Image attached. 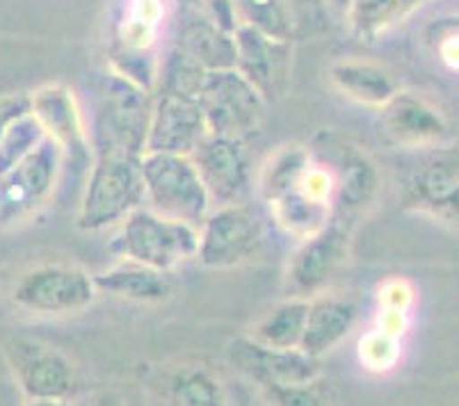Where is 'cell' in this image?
Returning a JSON list of instances; mask_svg holds the SVG:
<instances>
[{"mask_svg":"<svg viewBox=\"0 0 459 406\" xmlns=\"http://www.w3.org/2000/svg\"><path fill=\"white\" fill-rule=\"evenodd\" d=\"M229 357L238 370L258 384L277 404H320L316 384L323 375V363L299 347L277 350L254 338H238L229 347Z\"/></svg>","mask_w":459,"mask_h":406,"instance_id":"obj_1","label":"cell"},{"mask_svg":"<svg viewBox=\"0 0 459 406\" xmlns=\"http://www.w3.org/2000/svg\"><path fill=\"white\" fill-rule=\"evenodd\" d=\"M206 135L208 125L197 100L160 91L152 106L144 153L190 156Z\"/></svg>","mask_w":459,"mask_h":406,"instance_id":"obj_14","label":"cell"},{"mask_svg":"<svg viewBox=\"0 0 459 406\" xmlns=\"http://www.w3.org/2000/svg\"><path fill=\"white\" fill-rule=\"evenodd\" d=\"M46 137L44 128L39 121L30 115V110L16 117L10 125H7L3 142H0V174L10 169L12 165L26 158L37 144Z\"/></svg>","mask_w":459,"mask_h":406,"instance_id":"obj_30","label":"cell"},{"mask_svg":"<svg viewBox=\"0 0 459 406\" xmlns=\"http://www.w3.org/2000/svg\"><path fill=\"white\" fill-rule=\"evenodd\" d=\"M411 304H414V288L409 286L404 279H391L379 290V307L404 308V311H409Z\"/></svg>","mask_w":459,"mask_h":406,"instance_id":"obj_33","label":"cell"},{"mask_svg":"<svg viewBox=\"0 0 459 406\" xmlns=\"http://www.w3.org/2000/svg\"><path fill=\"white\" fill-rule=\"evenodd\" d=\"M144 196L153 212L169 220L202 226L211 212V196L190 156L177 153H142Z\"/></svg>","mask_w":459,"mask_h":406,"instance_id":"obj_4","label":"cell"},{"mask_svg":"<svg viewBox=\"0 0 459 406\" xmlns=\"http://www.w3.org/2000/svg\"><path fill=\"white\" fill-rule=\"evenodd\" d=\"M3 354L26 400L62 404L76 393V367L56 347L14 336L5 341Z\"/></svg>","mask_w":459,"mask_h":406,"instance_id":"obj_8","label":"cell"},{"mask_svg":"<svg viewBox=\"0 0 459 406\" xmlns=\"http://www.w3.org/2000/svg\"><path fill=\"white\" fill-rule=\"evenodd\" d=\"M206 16L227 32H233L240 23L236 0H206Z\"/></svg>","mask_w":459,"mask_h":406,"instance_id":"obj_34","label":"cell"},{"mask_svg":"<svg viewBox=\"0 0 459 406\" xmlns=\"http://www.w3.org/2000/svg\"><path fill=\"white\" fill-rule=\"evenodd\" d=\"M236 10L240 23L254 25L279 39H293L298 25L293 0H236Z\"/></svg>","mask_w":459,"mask_h":406,"instance_id":"obj_27","label":"cell"},{"mask_svg":"<svg viewBox=\"0 0 459 406\" xmlns=\"http://www.w3.org/2000/svg\"><path fill=\"white\" fill-rule=\"evenodd\" d=\"M354 322H357V307L352 301L318 297L308 301L307 322H304L302 341L298 347L311 357L320 358L352 332Z\"/></svg>","mask_w":459,"mask_h":406,"instance_id":"obj_19","label":"cell"},{"mask_svg":"<svg viewBox=\"0 0 459 406\" xmlns=\"http://www.w3.org/2000/svg\"><path fill=\"white\" fill-rule=\"evenodd\" d=\"M428 0H350L345 12L357 39L373 41Z\"/></svg>","mask_w":459,"mask_h":406,"instance_id":"obj_24","label":"cell"},{"mask_svg":"<svg viewBox=\"0 0 459 406\" xmlns=\"http://www.w3.org/2000/svg\"><path fill=\"white\" fill-rule=\"evenodd\" d=\"M263 242V224L254 211L227 203L208 212L199 226L197 258L204 267L224 270L252 258Z\"/></svg>","mask_w":459,"mask_h":406,"instance_id":"obj_11","label":"cell"},{"mask_svg":"<svg viewBox=\"0 0 459 406\" xmlns=\"http://www.w3.org/2000/svg\"><path fill=\"white\" fill-rule=\"evenodd\" d=\"M172 402L183 406H212L224 404V393L220 382L208 372L190 370L181 372L172 384Z\"/></svg>","mask_w":459,"mask_h":406,"instance_id":"obj_31","label":"cell"},{"mask_svg":"<svg viewBox=\"0 0 459 406\" xmlns=\"http://www.w3.org/2000/svg\"><path fill=\"white\" fill-rule=\"evenodd\" d=\"M28 110H30V96H10V99L0 100V142H3L7 125Z\"/></svg>","mask_w":459,"mask_h":406,"instance_id":"obj_36","label":"cell"},{"mask_svg":"<svg viewBox=\"0 0 459 406\" xmlns=\"http://www.w3.org/2000/svg\"><path fill=\"white\" fill-rule=\"evenodd\" d=\"M30 115L39 121L46 137L57 142L65 156L76 165H87L91 156L82 112L76 96L65 85H44L30 94Z\"/></svg>","mask_w":459,"mask_h":406,"instance_id":"obj_16","label":"cell"},{"mask_svg":"<svg viewBox=\"0 0 459 406\" xmlns=\"http://www.w3.org/2000/svg\"><path fill=\"white\" fill-rule=\"evenodd\" d=\"M379 121L395 142L407 146L439 144L450 135L448 121L437 108L403 90L379 108Z\"/></svg>","mask_w":459,"mask_h":406,"instance_id":"obj_17","label":"cell"},{"mask_svg":"<svg viewBox=\"0 0 459 406\" xmlns=\"http://www.w3.org/2000/svg\"><path fill=\"white\" fill-rule=\"evenodd\" d=\"M398 342L400 338L379 332L377 326H375L359 342V357H361L364 366L370 367V370H389V367L395 366L400 357Z\"/></svg>","mask_w":459,"mask_h":406,"instance_id":"obj_32","label":"cell"},{"mask_svg":"<svg viewBox=\"0 0 459 406\" xmlns=\"http://www.w3.org/2000/svg\"><path fill=\"white\" fill-rule=\"evenodd\" d=\"M329 81L341 94L370 108H382L400 90L398 81L384 66L364 60L336 62L329 69Z\"/></svg>","mask_w":459,"mask_h":406,"instance_id":"obj_21","label":"cell"},{"mask_svg":"<svg viewBox=\"0 0 459 406\" xmlns=\"http://www.w3.org/2000/svg\"><path fill=\"white\" fill-rule=\"evenodd\" d=\"M162 12H165V7H162V0H128L126 19L140 21V23L152 25V28H156L158 30V25H160V19H162Z\"/></svg>","mask_w":459,"mask_h":406,"instance_id":"obj_35","label":"cell"},{"mask_svg":"<svg viewBox=\"0 0 459 406\" xmlns=\"http://www.w3.org/2000/svg\"><path fill=\"white\" fill-rule=\"evenodd\" d=\"M439 57L450 66V69H457V30H450L441 37L439 46Z\"/></svg>","mask_w":459,"mask_h":406,"instance_id":"obj_37","label":"cell"},{"mask_svg":"<svg viewBox=\"0 0 459 406\" xmlns=\"http://www.w3.org/2000/svg\"><path fill=\"white\" fill-rule=\"evenodd\" d=\"M236 44V69L254 85L265 103H274L286 94L290 81V41L265 35L258 28L238 23L233 30Z\"/></svg>","mask_w":459,"mask_h":406,"instance_id":"obj_12","label":"cell"},{"mask_svg":"<svg viewBox=\"0 0 459 406\" xmlns=\"http://www.w3.org/2000/svg\"><path fill=\"white\" fill-rule=\"evenodd\" d=\"M307 149L327 167L333 178V221L354 229L373 206L379 190V174L373 158L343 133L327 128L316 133Z\"/></svg>","mask_w":459,"mask_h":406,"instance_id":"obj_3","label":"cell"},{"mask_svg":"<svg viewBox=\"0 0 459 406\" xmlns=\"http://www.w3.org/2000/svg\"><path fill=\"white\" fill-rule=\"evenodd\" d=\"M206 73V69H202L197 62L187 57L177 46L169 53V57L162 62L160 69H158V87H160L162 94H174L197 100Z\"/></svg>","mask_w":459,"mask_h":406,"instance_id":"obj_28","label":"cell"},{"mask_svg":"<svg viewBox=\"0 0 459 406\" xmlns=\"http://www.w3.org/2000/svg\"><path fill=\"white\" fill-rule=\"evenodd\" d=\"M308 162H311V153H308L307 146L299 144L283 146L274 156H270L261 174L263 199L270 203V201L279 199L286 192L295 190Z\"/></svg>","mask_w":459,"mask_h":406,"instance_id":"obj_26","label":"cell"},{"mask_svg":"<svg viewBox=\"0 0 459 406\" xmlns=\"http://www.w3.org/2000/svg\"><path fill=\"white\" fill-rule=\"evenodd\" d=\"M96 292L128 301H165L172 295V279L167 272L131 261L103 270L91 276Z\"/></svg>","mask_w":459,"mask_h":406,"instance_id":"obj_20","label":"cell"},{"mask_svg":"<svg viewBox=\"0 0 459 406\" xmlns=\"http://www.w3.org/2000/svg\"><path fill=\"white\" fill-rule=\"evenodd\" d=\"M329 3H333V5H336V7H341V10H345V7H348L350 0H329Z\"/></svg>","mask_w":459,"mask_h":406,"instance_id":"obj_38","label":"cell"},{"mask_svg":"<svg viewBox=\"0 0 459 406\" xmlns=\"http://www.w3.org/2000/svg\"><path fill=\"white\" fill-rule=\"evenodd\" d=\"M352 229L332 221L316 236L304 238L286 270L288 297L308 299L313 292H320L332 276L341 270L348 258Z\"/></svg>","mask_w":459,"mask_h":406,"instance_id":"obj_13","label":"cell"},{"mask_svg":"<svg viewBox=\"0 0 459 406\" xmlns=\"http://www.w3.org/2000/svg\"><path fill=\"white\" fill-rule=\"evenodd\" d=\"M268 206L283 231L288 236L299 238V240L316 236L333 221L332 203L311 199V196L302 194L299 190L286 192L279 199L270 201Z\"/></svg>","mask_w":459,"mask_h":406,"instance_id":"obj_23","label":"cell"},{"mask_svg":"<svg viewBox=\"0 0 459 406\" xmlns=\"http://www.w3.org/2000/svg\"><path fill=\"white\" fill-rule=\"evenodd\" d=\"M96 299V286L85 270L74 265H41L26 272L14 286V304L39 315L85 311Z\"/></svg>","mask_w":459,"mask_h":406,"instance_id":"obj_10","label":"cell"},{"mask_svg":"<svg viewBox=\"0 0 459 406\" xmlns=\"http://www.w3.org/2000/svg\"><path fill=\"white\" fill-rule=\"evenodd\" d=\"M110 62L119 78L133 82L140 90L152 94L158 87V69H160V65L153 56V48H128V46L117 44L112 48Z\"/></svg>","mask_w":459,"mask_h":406,"instance_id":"obj_29","label":"cell"},{"mask_svg":"<svg viewBox=\"0 0 459 406\" xmlns=\"http://www.w3.org/2000/svg\"><path fill=\"white\" fill-rule=\"evenodd\" d=\"M122 221V231L112 242V251L119 256L162 272L174 270L178 263L197 256V226L169 220L144 206L128 212Z\"/></svg>","mask_w":459,"mask_h":406,"instance_id":"obj_5","label":"cell"},{"mask_svg":"<svg viewBox=\"0 0 459 406\" xmlns=\"http://www.w3.org/2000/svg\"><path fill=\"white\" fill-rule=\"evenodd\" d=\"M62 149L44 137L26 158L0 174V226L37 215L51 201L62 169Z\"/></svg>","mask_w":459,"mask_h":406,"instance_id":"obj_7","label":"cell"},{"mask_svg":"<svg viewBox=\"0 0 459 406\" xmlns=\"http://www.w3.org/2000/svg\"><path fill=\"white\" fill-rule=\"evenodd\" d=\"M308 299L288 297L279 307H274L268 315L254 326L252 338L261 345L277 347V350H293L299 345L307 322Z\"/></svg>","mask_w":459,"mask_h":406,"instance_id":"obj_25","label":"cell"},{"mask_svg":"<svg viewBox=\"0 0 459 406\" xmlns=\"http://www.w3.org/2000/svg\"><path fill=\"white\" fill-rule=\"evenodd\" d=\"M197 103L212 135L245 142L265 119V100L236 66L208 71Z\"/></svg>","mask_w":459,"mask_h":406,"instance_id":"obj_6","label":"cell"},{"mask_svg":"<svg viewBox=\"0 0 459 406\" xmlns=\"http://www.w3.org/2000/svg\"><path fill=\"white\" fill-rule=\"evenodd\" d=\"M178 48L206 71L233 69L236 66V44L233 32L222 30L208 16H190L178 35Z\"/></svg>","mask_w":459,"mask_h":406,"instance_id":"obj_22","label":"cell"},{"mask_svg":"<svg viewBox=\"0 0 459 406\" xmlns=\"http://www.w3.org/2000/svg\"><path fill=\"white\" fill-rule=\"evenodd\" d=\"M459 169L457 153H439L425 162L407 183L404 203L439 220H457Z\"/></svg>","mask_w":459,"mask_h":406,"instance_id":"obj_18","label":"cell"},{"mask_svg":"<svg viewBox=\"0 0 459 406\" xmlns=\"http://www.w3.org/2000/svg\"><path fill=\"white\" fill-rule=\"evenodd\" d=\"M149 117H152L149 91L112 73L96 112V149H117L142 156Z\"/></svg>","mask_w":459,"mask_h":406,"instance_id":"obj_9","label":"cell"},{"mask_svg":"<svg viewBox=\"0 0 459 406\" xmlns=\"http://www.w3.org/2000/svg\"><path fill=\"white\" fill-rule=\"evenodd\" d=\"M190 158L217 206L238 203L249 187V162L240 140L208 133Z\"/></svg>","mask_w":459,"mask_h":406,"instance_id":"obj_15","label":"cell"},{"mask_svg":"<svg viewBox=\"0 0 459 406\" xmlns=\"http://www.w3.org/2000/svg\"><path fill=\"white\" fill-rule=\"evenodd\" d=\"M140 158L126 151L94 149L90 183L78 215L82 231H101L117 224L147 201Z\"/></svg>","mask_w":459,"mask_h":406,"instance_id":"obj_2","label":"cell"}]
</instances>
